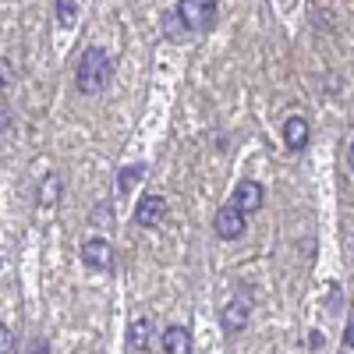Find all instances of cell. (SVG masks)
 Masks as SVG:
<instances>
[{
    "label": "cell",
    "instance_id": "cell-7",
    "mask_svg": "<svg viewBox=\"0 0 354 354\" xmlns=\"http://www.w3.org/2000/svg\"><path fill=\"white\" fill-rule=\"evenodd\" d=\"M283 142H287L290 153L305 149V145H308V121H305V117H287V121H283Z\"/></svg>",
    "mask_w": 354,
    "mask_h": 354
},
{
    "label": "cell",
    "instance_id": "cell-1",
    "mask_svg": "<svg viewBox=\"0 0 354 354\" xmlns=\"http://www.w3.org/2000/svg\"><path fill=\"white\" fill-rule=\"evenodd\" d=\"M113 75V61H110V53L103 46H88L82 53V61H78V88L88 96H96L100 88H106Z\"/></svg>",
    "mask_w": 354,
    "mask_h": 354
},
{
    "label": "cell",
    "instance_id": "cell-6",
    "mask_svg": "<svg viewBox=\"0 0 354 354\" xmlns=\"http://www.w3.org/2000/svg\"><path fill=\"white\" fill-rule=\"evenodd\" d=\"M262 202H266V195H262V185H259V181H241L238 192H234V205H238L245 216H248V213H259Z\"/></svg>",
    "mask_w": 354,
    "mask_h": 354
},
{
    "label": "cell",
    "instance_id": "cell-2",
    "mask_svg": "<svg viewBox=\"0 0 354 354\" xmlns=\"http://www.w3.org/2000/svg\"><path fill=\"white\" fill-rule=\"evenodd\" d=\"M177 18L188 32H205L216 21V0H177Z\"/></svg>",
    "mask_w": 354,
    "mask_h": 354
},
{
    "label": "cell",
    "instance_id": "cell-14",
    "mask_svg": "<svg viewBox=\"0 0 354 354\" xmlns=\"http://www.w3.org/2000/svg\"><path fill=\"white\" fill-rule=\"evenodd\" d=\"M15 351V333L8 326H0V354H11Z\"/></svg>",
    "mask_w": 354,
    "mask_h": 354
},
{
    "label": "cell",
    "instance_id": "cell-9",
    "mask_svg": "<svg viewBox=\"0 0 354 354\" xmlns=\"http://www.w3.org/2000/svg\"><path fill=\"white\" fill-rule=\"evenodd\" d=\"M163 351L167 354H192V333L185 326H170L163 333Z\"/></svg>",
    "mask_w": 354,
    "mask_h": 354
},
{
    "label": "cell",
    "instance_id": "cell-13",
    "mask_svg": "<svg viewBox=\"0 0 354 354\" xmlns=\"http://www.w3.org/2000/svg\"><path fill=\"white\" fill-rule=\"evenodd\" d=\"M57 21H61L64 28H71L78 21V8H75V0H57Z\"/></svg>",
    "mask_w": 354,
    "mask_h": 354
},
{
    "label": "cell",
    "instance_id": "cell-12",
    "mask_svg": "<svg viewBox=\"0 0 354 354\" xmlns=\"http://www.w3.org/2000/svg\"><path fill=\"white\" fill-rule=\"evenodd\" d=\"M142 177H145V163L124 167V170H121V177H117V188H121V192H128L131 185H138V181H142Z\"/></svg>",
    "mask_w": 354,
    "mask_h": 354
},
{
    "label": "cell",
    "instance_id": "cell-11",
    "mask_svg": "<svg viewBox=\"0 0 354 354\" xmlns=\"http://www.w3.org/2000/svg\"><path fill=\"white\" fill-rule=\"evenodd\" d=\"M131 347L135 351H145L149 347V319H138V322H131Z\"/></svg>",
    "mask_w": 354,
    "mask_h": 354
},
{
    "label": "cell",
    "instance_id": "cell-10",
    "mask_svg": "<svg viewBox=\"0 0 354 354\" xmlns=\"http://www.w3.org/2000/svg\"><path fill=\"white\" fill-rule=\"evenodd\" d=\"M57 198H61V177L50 174L46 181L39 185V205H53Z\"/></svg>",
    "mask_w": 354,
    "mask_h": 354
},
{
    "label": "cell",
    "instance_id": "cell-4",
    "mask_svg": "<svg viewBox=\"0 0 354 354\" xmlns=\"http://www.w3.org/2000/svg\"><path fill=\"white\" fill-rule=\"evenodd\" d=\"M163 216H167V202L160 195H142L138 198V205H135V223L138 227H156Z\"/></svg>",
    "mask_w": 354,
    "mask_h": 354
},
{
    "label": "cell",
    "instance_id": "cell-5",
    "mask_svg": "<svg viewBox=\"0 0 354 354\" xmlns=\"http://www.w3.org/2000/svg\"><path fill=\"white\" fill-rule=\"evenodd\" d=\"M82 259H85V266H93V270H110V262H113V245H110L106 238H93V241H85Z\"/></svg>",
    "mask_w": 354,
    "mask_h": 354
},
{
    "label": "cell",
    "instance_id": "cell-16",
    "mask_svg": "<svg viewBox=\"0 0 354 354\" xmlns=\"http://www.w3.org/2000/svg\"><path fill=\"white\" fill-rule=\"evenodd\" d=\"M347 163H351V170H354V142H351V153H347Z\"/></svg>",
    "mask_w": 354,
    "mask_h": 354
},
{
    "label": "cell",
    "instance_id": "cell-3",
    "mask_svg": "<svg viewBox=\"0 0 354 354\" xmlns=\"http://www.w3.org/2000/svg\"><path fill=\"white\" fill-rule=\"evenodd\" d=\"M245 223H248V216H245L234 202H230V205H223V209L216 213V234H220L223 241L241 238V234H245Z\"/></svg>",
    "mask_w": 354,
    "mask_h": 354
},
{
    "label": "cell",
    "instance_id": "cell-15",
    "mask_svg": "<svg viewBox=\"0 0 354 354\" xmlns=\"http://www.w3.org/2000/svg\"><path fill=\"white\" fill-rule=\"evenodd\" d=\"M344 344H347V347H354V319L347 322V330H344Z\"/></svg>",
    "mask_w": 354,
    "mask_h": 354
},
{
    "label": "cell",
    "instance_id": "cell-8",
    "mask_svg": "<svg viewBox=\"0 0 354 354\" xmlns=\"http://www.w3.org/2000/svg\"><path fill=\"white\" fill-rule=\"evenodd\" d=\"M248 305L245 301H230L223 312H220V326L227 330V333H241L245 326H248Z\"/></svg>",
    "mask_w": 354,
    "mask_h": 354
}]
</instances>
